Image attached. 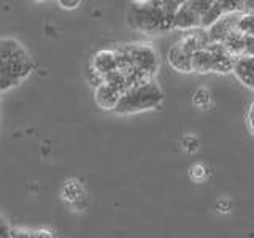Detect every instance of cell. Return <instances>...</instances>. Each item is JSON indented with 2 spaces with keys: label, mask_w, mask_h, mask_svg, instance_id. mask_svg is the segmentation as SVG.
<instances>
[{
  "label": "cell",
  "mask_w": 254,
  "mask_h": 238,
  "mask_svg": "<svg viewBox=\"0 0 254 238\" xmlns=\"http://www.w3.org/2000/svg\"><path fill=\"white\" fill-rule=\"evenodd\" d=\"M35 67V60L18 38L0 37V92L21 86Z\"/></svg>",
  "instance_id": "1"
},
{
  "label": "cell",
  "mask_w": 254,
  "mask_h": 238,
  "mask_svg": "<svg viewBox=\"0 0 254 238\" xmlns=\"http://www.w3.org/2000/svg\"><path fill=\"white\" fill-rule=\"evenodd\" d=\"M183 2L175 0H149V2H133L127 10V24L146 34H162L172 30L175 14L180 10Z\"/></svg>",
  "instance_id": "2"
},
{
  "label": "cell",
  "mask_w": 254,
  "mask_h": 238,
  "mask_svg": "<svg viewBox=\"0 0 254 238\" xmlns=\"http://www.w3.org/2000/svg\"><path fill=\"white\" fill-rule=\"evenodd\" d=\"M164 100V92L156 81H146L123 94L113 113L116 115H133L140 111H148L159 107Z\"/></svg>",
  "instance_id": "3"
},
{
  "label": "cell",
  "mask_w": 254,
  "mask_h": 238,
  "mask_svg": "<svg viewBox=\"0 0 254 238\" xmlns=\"http://www.w3.org/2000/svg\"><path fill=\"white\" fill-rule=\"evenodd\" d=\"M235 58L230 54L224 45L210 43L200 51H197L192 59V70L198 73H229L234 70Z\"/></svg>",
  "instance_id": "4"
},
{
  "label": "cell",
  "mask_w": 254,
  "mask_h": 238,
  "mask_svg": "<svg viewBox=\"0 0 254 238\" xmlns=\"http://www.w3.org/2000/svg\"><path fill=\"white\" fill-rule=\"evenodd\" d=\"M211 2L206 0H190V2H183L180 10L175 14L173 29L181 30H195L200 29V22L203 14L208 11Z\"/></svg>",
  "instance_id": "5"
},
{
  "label": "cell",
  "mask_w": 254,
  "mask_h": 238,
  "mask_svg": "<svg viewBox=\"0 0 254 238\" xmlns=\"http://www.w3.org/2000/svg\"><path fill=\"white\" fill-rule=\"evenodd\" d=\"M243 11H235V13H227L224 14L219 21H216L213 26L206 30L208 34L210 43H219L222 45L226 42V38L232 34L234 30H237L238 21H240Z\"/></svg>",
  "instance_id": "6"
},
{
  "label": "cell",
  "mask_w": 254,
  "mask_h": 238,
  "mask_svg": "<svg viewBox=\"0 0 254 238\" xmlns=\"http://www.w3.org/2000/svg\"><path fill=\"white\" fill-rule=\"evenodd\" d=\"M116 70H118V56L115 50H102L94 54V58L91 60V71L95 76H99L102 81L103 78L115 73Z\"/></svg>",
  "instance_id": "7"
},
{
  "label": "cell",
  "mask_w": 254,
  "mask_h": 238,
  "mask_svg": "<svg viewBox=\"0 0 254 238\" xmlns=\"http://www.w3.org/2000/svg\"><path fill=\"white\" fill-rule=\"evenodd\" d=\"M192 59H194V53H190L188 48L181 43V40L178 43H175L169 51L170 65L175 70L183 71V73L192 71Z\"/></svg>",
  "instance_id": "8"
},
{
  "label": "cell",
  "mask_w": 254,
  "mask_h": 238,
  "mask_svg": "<svg viewBox=\"0 0 254 238\" xmlns=\"http://www.w3.org/2000/svg\"><path fill=\"white\" fill-rule=\"evenodd\" d=\"M121 97H123V92L119 89H116L115 86L105 83V81L95 87L94 99H95V103H97L102 110L113 111Z\"/></svg>",
  "instance_id": "9"
},
{
  "label": "cell",
  "mask_w": 254,
  "mask_h": 238,
  "mask_svg": "<svg viewBox=\"0 0 254 238\" xmlns=\"http://www.w3.org/2000/svg\"><path fill=\"white\" fill-rule=\"evenodd\" d=\"M232 71L242 81V84L254 91V58H250V56L237 58Z\"/></svg>",
  "instance_id": "10"
},
{
  "label": "cell",
  "mask_w": 254,
  "mask_h": 238,
  "mask_svg": "<svg viewBox=\"0 0 254 238\" xmlns=\"http://www.w3.org/2000/svg\"><path fill=\"white\" fill-rule=\"evenodd\" d=\"M62 197L64 200L68 202L71 206H76V208H84L87 205L86 192L78 181H67L62 187Z\"/></svg>",
  "instance_id": "11"
},
{
  "label": "cell",
  "mask_w": 254,
  "mask_h": 238,
  "mask_svg": "<svg viewBox=\"0 0 254 238\" xmlns=\"http://www.w3.org/2000/svg\"><path fill=\"white\" fill-rule=\"evenodd\" d=\"M245 34H242L240 30H234L232 34H230L226 42L222 43L224 45L226 50L234 56V58H242L243 53H245Z\"/></svg>",
  "instance_id": "12"
},
{
  "label": "cell",
  "mask_w": 254,
  "mask_h": 238,
  "mask_svg": "<svg viewBox=\"0 0 254 238\" xmlns=\"http://www.w3.org/2000/svg\"><path fill=\"white\" fill-rule=\"evenodd\" d=\"M194 103L202 110H206L211 103H213V97H211V92L208 89H198L195 94H194Z\"/></svg>",
  "instance_id": "13"
},
{
  "label": "cell",
  "mask_w": 254,
  "mask_h": 238,
  "mask_svg": "<svg viewBox=\"0 0 254 238\" xmlns=\"http://www.w3.org/2000/svg\"><path fill=\"white\" fill-rule=\"evenodd\" d=\"M10 237L11 238H37V229L24 227V226H11Z\"/></svg>",
  "instance_id": "14"
},
{
  "label": "cell",
  "mask_w": 254,
  "mask_h": 238,
  "mask_svg": "<svg viewBox=\"0 0 254 238\" xmlns=\"http://www.w3.org/2000/svg\"><path fill=\"white\" fill-rule=\"evenodd\" d=\"M10 230H11L10 222H8L6 218L3 216L2 213H0V238H11L10 237Z\"/></svg>",
  "instance_id": "15"
},
{
  "label": "cell",
  "mask_w": 254,
  "mask_h": 238,
  "mask_svg": "<svg viewBox=\"0 0 254 238\" xmlns=\"http://www.w3.org/2000/svg\"><path fill=\"white\" fill-rule=\"evenodd\" d=\"M190 177L195 181H202L206 177V169L203 165H194L192 169H190Z\"/></svg>",
  "instance_id": "16"
},
{
  "label": "cell",
  "mask_w": 254,
  "mask_h": 238,
  "mask_svg": "<svg viewBox=\"0 0 254 238\" xmlns=\"http://www.w3.org/2000/svg\"><path fill=\"white\" fill-rule=\"evenodd\" d=\"M243 56L254 58V35L245 37V53H243Z\"/></svg>",
  "instance_id": "17"
},
{
  "label": "cell",
  "mask_w": 254,
  "mask_h": 238,
  "mask_svg": "<svg viewBox=\"0 0 254 238\" xmlns=\"http://www.w3.org/2000/svg\"><path fill=\"white\" fill-rule=\"evenodd\" d=\"M246 119H248V125H250L251 132L254 133V100L251 102V105L248 108V115H246Z\"/></svg>",
  "instance_id": "18"
},
{
  "label": "cell",
  "mask_w": 254,
  "mask_h": 238,
  "mask_svg": "<svg viewBox=\"0 0 254 238\" xmlns=\"http://www.w3.org/2000/svg\"><path fill=\"white\" fill-rule=\"evenodd\" d=\"M59 5L62 8H67V10H73V8H78L79 2H78V0H73V2H65V0H61Z\"/></svg>",
  "instance_id": "19"
}]
</instances>
